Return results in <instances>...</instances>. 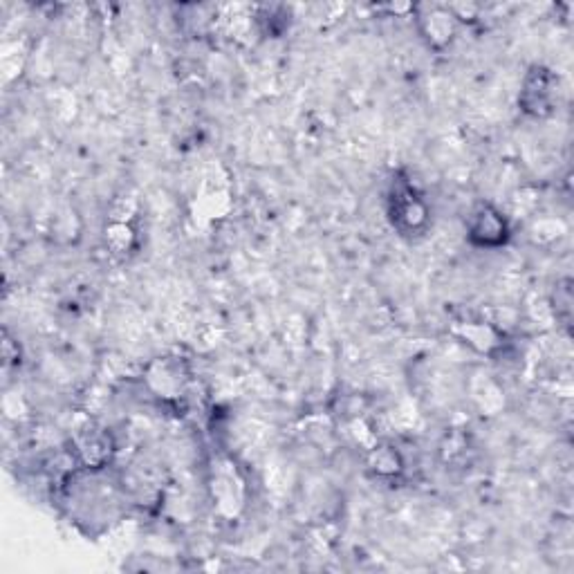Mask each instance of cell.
<instances>
[{"label":"cell","mask_w":574,"mask_h":574,"mask_svg":"<svg viewBox=\"0 0 574 574\" xmlns=\"http://www.w3.org/2000/svg\"><path fill=\"white\" fill-rule=\"evenodd\" d=\"M368 469L373 471L377 478L391 480L397 478L404 471V460L400 456V451L395 447H388V444H379L373 451L368 453Z\"/></svg>","instance_id":"6"},{"label":"cell","mask_w":574,"mask_h":574,"mask_svg":"<svg viewBox=\"0 0 574 574\" xmlns=\"http://www.w3.org/2000/svg\"><path fill=\"white\" fill-rule=\"evenodd\" d=\"M137 234L128 220H113L106 229V243L113 249V254L126 256L135 247Z\"/></svg>","instance_id":"8"},{"label":"cell","mask_w":574,"mask_h":574,"mask_svg":"<svg viewBox=\"0 0 574 574\" xmlns=\"http://www.w3.org/2000/svg\"><path fill=\"white\" fill-rule=\"evenodd\" d=\"M559 101V77L548 66L536 63L525 72L521 83V95H518V106H521L527 117L545 119L557 110Z\"/></svg>","instance_id":"2"},{"label":"cell","mask_w":574,"mask_h":574,"mask_svg":"<svg viewBox=\"0 0 574 574\" xmlns=\"http://www.w3.org/2000/svg\"><path fill=\"white\" fill-rule=\"evenodd\" d=\"M420 30L433 48H444L453 41L458 30V14L451 7H431L429 14L420 16Z\"/></svg>","instance_id":"5"},{"label":"cell","mask_w":574,"mask_h":574,"mask_svg":"<svg viewBox=\"0 0 574 574\" xmlns=\"http://www.w3.org/2000/svg\"><path fill=\"white\" fill-rule=\"evenodd\" d=\"M456 332L462 339H467V344L487 355H492L496 348L505 344V341H501V335L492 326H487V323H467V328H458Z\"/></svg>","instance_id":"7"},{"label":"cell","mask_w":574,"mask_h":574,"mask_svg":"<svg viewBox=\"0 0 574 574\" xmlns=\"http://www.w3.org/2000/svg\"><path fill=\"white\" fill-rule=\"evenodd\" d=\"M512 238L507 216L492 202H480L467 218V240L476 249H501Z\"/></svg>","instance_id":"3"},{"label":"cell","mask_w":574,"mask_h":574,"mask_svg":"<svg viewBox=\"0 0 574 574\" xmlns=\"http://www.w3.org/2000/svg\"><path fill=\"white\" fill-rule=\"evenodd\" d=\"M386 218L402 238H422L431 229V205L411 178L395 173L386 189Z\"/></svg>","instance_id":"1"},{"label":"cell","mask_w":574,"mask_h":574,"mask_svg":"<svg viewBox=\"0 0 574 574\" xmlns=\"http://www.w3.org/2000/svg\"><path fill=\"white\" fill-rule=\"evenodd\" d=\"M148 384L164 400L182 397L184 388L189 386V373L180 359H160L148 370Z\"/></svg>","instance_id":"4"}]
</instances>
